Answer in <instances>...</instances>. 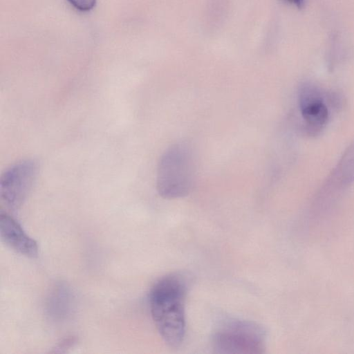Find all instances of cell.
Returning a JSON list of instances; mask_svg holds the SVG:
<instances>
[{
  "label": "cell",
  "instance_id": "6da1fadb",
  "mask_svg": "<svg viewBox=\"0 0 354 354\" xmlns=\"http://www.w3.org/2000/svg\"><path fill=\"white\" fill-rule=\"evenodd\" d=\"M188 279L183 274L173 273L159 279L149 294L152 319L164 342L178 347L185 333V298Z\"/></svg>",
  "mask_w": 354,
  "mask_h": 354
},
{
  "label": "cell",
  "instance_id": "7a4b0ae2",
  "mask_svg": "<svg viewBox=\"0 0 354 354\" xmlns=\"http://www.w3.org/2000/svg\"><path fill=\"white\" fill-rule=\"evenodd\" d=\"M194 161L189 147L184 143L173 145L164 152L158 165V194L167 199L187 195L194 183Z\"/></svg>",
  "mask_w": 354,
  "mask_h": 354
},
{
  "label": "cell",
  "instance_id": "3957f363",
  "mask_svg": "<svg viewBox=\"0 0 354 354\" xmlns=\"http://www.w3.org/2000/svg\"><path fill=\"white\" fill-rule=\"evenodd\" d=\"M266 337V331L258 324L230 319L216 328L212 344L217 353L257 354L264 352Z\"/></svg>",
  "mask_w": 354,
  "mask_h": 354
},
{
  "label": "cell",
  "instance_id": "277c9868",
  "mask_svg": "<svg viewBox=\"0 0 354 354\" xmlns=\"http://www.w3.org/2000/svg\"><path fill=\"white\" fill-rule=\"evenodd\" d=\"M37 165L32 160H21L7 169L0 180L1 201L17 210L25 201L35 180Z\"/></svg>",
  "mask_w": 354,
  "mask_h": 354
},
{
  "label": "cell",
  "instance_id": "5b68a950",
  "mask_svg": "<svg viewBox=\"0 0 354 354\" xmlns=\"http://www.w3.org/2000/svg\"><path fill=\"white\" fill-rule=\"evenodd\" d=\"M0 234L1 240L15 252L29 258L37 256V242L7 213L0 214Z\"/></svg>",
  "mask_w": 354,
  "mask_h": 354
},
{
  "label": "cell",
  "instance_id": "8992f818",
  "mask_svg": "<svg viewBox=\"0 0 354 354\" xmlns=\"http://www.w3.org/2000/svg\"><path fill=\"white\" fill-rule=\"evenodd\" d=\"M301 114L310 130H321L327 123L328 108L317 90L303 87L299 97Z\"/></svg>",
  "mask_w": 354,
  "mask_h": 354
},
{
  "label": "cell",
  "instance_id": "52a82bcc",
  "mask_svg": "<svg viewBox=\"0 0 354 354\" xmlns=\"http://www.w3.org/2000/svg\"><path fill=\"white\" fill-rule=\"evenodd\" d=\"M71 299L68 290L66 287L59 286L55 289L49 298L48 310L54 316L59 317L67 315L71 306Z\"/></svg>",
  "mask_w": 354,
  "mask_h": 354
},
{
  "label": "cell",
  "instance_id": "ba28073f",
  "mask_svg": "<svg viewBox=\"0 0 354 354\" xmlns=\"http://www.w3.org/2000/svg\"><path fill=\"white\" fill-rule=\"evenodd\" d=\"M75 8L82 12L91 10L96 3V0H67Z\"/></svg>",
  "mask_w": 354,
  "mask_h": 354
},
{
  "label": "cell",
  "instance_id": "9c48e42d",
  "mask_svg": "<svg viewBox=\"0 0 354 354\" xmlns=\"http://www.w3.org/2000/svg\"><path fill=\"white\" fill-rule=\"evenodd\" d=\"M76 343V339L74 337H70L66 339H64L60 343H59L54 348L53 352L56 353H63L66 352L67 349H69L71 347Z\"/></svg>",
  "mask_w": 354,
  "mask_h": 354
},
{
  "label": "cell",
  "instance_id": "30bf717a",
  "mask_svg": "<svg viewBox=\"0 0 354 354\" xmlns=\"http://www.w3.org/2000/svg\"><path fill=\"white\" fill-rule=\"evenodd\" d=\"M286 1L295 5L296 6H297L299 8L303 6L304 1V0H286Z\"/></svg>",
  "mask_w": 354,
  "mask_h": 354
}]
</instances>
